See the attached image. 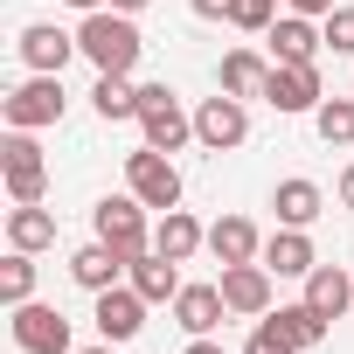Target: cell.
<instances>
[{"mask_svg":"<svg viewBox=\"0 0 354 354\" xmlns=\"http://www.w3.org/2000/svg\"><path fill=\"white\" fill-rule=\"evenodd\" d=\"M77 49L91 56V70L97 77H132V63H139V28H132V15H118V8H97V15H84V28H77Z\"/></svg>","mask_w":354,"mask_h":354,"instance_id":"cell-1","label":"cell"},{"mask_svg":"<svg viewBox=\"0 0 354 354\" xmlns=\"http://www.w3.org/2000/svg\"><path fill=\"white\" fill-rule=\"evenodd\" d=\"M91 223H97V243H111L118 257H125V271L153 250V230H146V202L125 188V195H104L97 209H91Z\"/></svg>","mask_w":354,"mask_h":354,"instance_id":"cell-2","label":"cell"},{"mask_svg":"<svg viewBox=\"0 0 354 354\" xmlns=\"http://www.w3.org/2000/svg\"><path fill=\"white\" fill-rule=\"evenodd\" d=\"M139 132H146V146H160V153H181V146L195 139V118L181 111V97H174L167 84H139Z\"/></svg>","mask_w":354,"mask_h":354,"instance_id":"cell-3","label":"cell"},{"mask_svg":"<svg viewBox=\"0 0 354 354\" xmlns=\"http://www.w3.org/2000/svg\"><path fill=\"white\" fill-rule=\"evenodd\" d=\"M125 188L146 209H181V167H174L160 146H139V153H125Z\"/></svg>","mask_w":354,"mask_h":354,"instance_id":"cell-4","label":"cell"},{"mask_svg":"<svg viewBox=\"0 0 354 354\" xmlns=\"http://www.w3.org/2000/svg\"><path fill=\"white\" fill-rule=\"evenodd\" d=\"M0 167H8V195H15V202H42V195H49V167H42L35 132L8 125V139H0Z\"/></svg>","mask_w":354,"mask_h":354,"instance_id":"cell-5","label":"cell"},{"mask_svg":"<svg viewBox=\"0 0 354 354\" xmlns=\"http://www.w3.org/2000/svg\"><path fill=\"white\" fill-rule=\"evenodd\" d=\"M63 104H70V97H63V77H42V70H35V77L8 97V125L42 132V125H56V118H63Z\"/></svg>","mask_w":354,"mask_h":354,"instance_id":"cell-6","label":"cell"},{"mask_svg":"<svg viewBox=\"0 0 354 354\" xmlns=\"http://www.w3.org/2000/svg\"><path fill=\"white\" fill-rule=\"evenodd\" d=\"M195 139L209 146V153H230V146H243L250 139V111H243V97H202V111H195Z\"/></svg>","mask_w":354,"mask_h":354,"instance_id":"cell-7","label":"cell"},{"mask_svg":"<svg viewBox=\"0 0 354 354\" xmlns=\"http://www.w3.org/2000/svg\"><path fill=\"white\" fill-rule=\"evenodd\" d=\"M15 347L21 354H70V319L56 306H15Z\"/></svg>","mask_w":354,"mask_h":354,"instance_id":"cell-8","label":"cell"},{"mask_svg":"<svg viewBox=\"0 0 354 354\" xmlns=\"http://www.w3.org/2000/svg\"><path fill=\"white\" fill-rule=\"evenodd\" d=\"M223 306L236 313V319H264L271 313V271L264 264H223Z\"/></svg>","mask_w":354,"mask_h":354,"instance_id":"cell-9","label":"cell"},{"mask_svg":"<svg viewBox=\"0 0 354 354\" xmlns=\"http://www.w3.org/2000/svg\"><path fill=\"white\" fill-rule=\"evenodd\" d=\"M264 104L271 111H319V70L313 63H271Z\"/></svg>","mask_w":354,"mask_h":354,"instance_id":"cell-10","label":"cell"},{"mask_svg":"<svg viewBox=\"0 0 354 354\" xmlns=\"http://www.w3.org/2000/svg\"><path fill=\"white\" fill-rule=\"evenodd\" d=\"M70 56H84V49H77V35H63L56 21H28V28H21V63H28V70L63 77V63H70Z\"/></svg>","mask_w":354,"mask_h":354,"instance_id":"cell-11","label":"cell"},{"mask_svg":"<svg viewBox=\"0 0 354 354\" xmlns=\"http://www.w3.org/2000/svg\"><path fill=\"white\" fill-rule=\"evenodd\" d=\"M264 42H271V63H313L326 49V35L313 28V15H278L264 28Z\"/></svg>","mask_w":354,"mask_h":354,"instance_id":"cell-12","label":"cell"},{"mask_svg":"<svg viewBox=\"0 0 354 354\" xmlns=\"http://www.w3.org/2000/svg\"><path fill=\"white\" fill-rule=\"evenodd\" d=\"M174 319L188 326V340L216 333V326L230 319V306H223V285H181V292H174Z\"/></svg>","mask_w":354,"mask_h":354,"instance_id":"cell-13","label":"cell"},{"mask_svg":"<svg viewBox=\"0 0 354 354\" xmlns=\"http://www.w3.org/2000/svg\"><path fill=\"white\" fill-rule=\"evenodd\" d=\"M139 326H146V299H139L132 285L97 292V333H104V340H132Z\"/></svg>","mask_w":354,"mask_h":354,"instance_id":"cell-14","label":"cell"},{"mask_svg":"<svg viewBox=\"0 0 354 354\" xmlns=\"http://www.w3.org/2000/svg\"><path fill=\"white\" fill-rule=\"evenodd\" d=\"M306 306H313L319 319H340V313L354 306V271H340V264H313V271H306Z\"/></svg>","mask_w":354,"mask_h":354,"instance_id":"cell-15","label":"cell"},{"mask_svg":"<svg viewBox=\"0 0 354 354\" xmlns=\"http://www.w3.org/2000/svg\"><path fill=\"white\" fill-rule=\"evenodd\" d=\"M209 250H216V264H257V257H264V236H257L250 216H223V223L209 230Z\"/></svg>","mask_w":354,"mask_h":354,"instance_id":"cell-16","label":"cell"},{"mask_svg":"<svg viewBox=\"0 0 354 354\" xmlns=\"http://www.w3.org/2000/svg\"><path fill=\"white\" fill-rule=\"evenodd\" d=\"M313 264H319V257H313V236H306V230H285V223H278V230L264 236V271H278V278H306Z\"/></svg>","mask_w":354,"mask_h":354,"instance_id":"cell-17","label":"cell"},{"mask_svg":"<svg viewBox=\"0 0 354 354\" xmlns=\"http://www.w3.org/2000/svg\"><path fill=\"white\" fill-rule=\"evenodd\" d=\"M202 243H209V230H202V223H195L188 209H160V230H153V250H160V257L188 264V257H195Z\"/></svg>","mask_w":354,"mask_h":354,"instance_id":"cell-18","label":"cell"},{"mask_svg":"<svg viewBox=\"0 0 354 354\" xmlns=\"http://www.w3.org/2000/svg\"><path fill=\"white\" fill-rule=\"evenodd\" d=\"M118 271H125V257H118L111 243H84V250H70V278H77L84 292H111Z\"/></svg>","mask_w":354,"mask_h":354,"instance_id":"cell-19","label":"cell"},{"mask_svg":"<svg viewBox=\"0 0 354 354\" xmlns=\"http://www.w3.org/2000/svg\"><path fill=\"white\" fill-rule=\"evenodd\" d=\"M132 292H139L146 306H167L174 292H181V264H174V257H160V250H146V257L132 264Z\"/></svg>","mask_w":354,"mask_h":354,"instance_id":"cell-20","label":"cell"},{"mask_svg":"<svg viewBox=\"0 0 354 354\" xmlns=\"http://www.w3.org/2000/svg\"><path fill=\"white\" fill-rule=\"evenodd\" d=\"M319 181H278V195H271V209H278V223L285 230H313L319 223Z\"/></svg>","mask_w":354,"mask_h":354,"instance_id":"cell-21","label":"cell"},{"mask_svg":"<svg viewBox=\"0 0 354 354\" xmlns=\"http://www.w3.org/2000/svg\"><path fill=\"white\" fill-rule=\"evenodd\" d=\"M264 84H271V63L257 49H230L223 56V91L230 97H264Z\"/></svg>","mask_w":354,"mask_h":354,"instance_id":"cell-22","label":"cell"},{"mask_svg":"<svg viewBox=\"0 0 354 354\" xmlns=\"http://www.w3.org/2000/svg\"><path fill=\"white\" fill-rule=\"evenodd\" d=\"M8 243H15V250H49V243H56V216H49L42 202H15V216H8Z\"/></svg>","mask_w":354,"mask_h":354,"instance_id":"cell-23","label":"cell"},{"mask_svg":"<svg viewBox=\"0 0 354 354\" xmlns=\"http://www.w3.org/2000/svg\"><path fill=\"white\" fill-rule=\"evenodd\" d=\"M264 319H271V326H278V333H285L299 354H306V347H319V340H326V326H333V319H319L306 299H299V306H271Z\"/></svg>","mask_w":354,"mask_h":354,"instance_id":"cell-24","label":"cell"},{"mask_svg":"<svg viewBox=\"0 0 354 354\" xmlns=\"http://www.w3.org/2000/svg\"><path fill=\"white\" fill-rule=\"evenodd\" d=\"M91 104H97L104 125H111V118H139V84H125V77H97V84H91Z\"/></svg>","mask_w":354,"mask_h":354,"instance_id":"cell-25","label":"cell"},{"mask_svg":"<svg viewBox=\"0 0 354 354\" xmlns=\"http://www.w3.org/2000/svg\"><path fill=\"white\" fill-rule=\"evenodd\" d=\"M313 125H319L326 146H354V97H319Z\"/></svg>","mask_w":354,"mask_h":354,"instance_id":"cell-26","label":"cell"},{"mask_svg":"<svg viewBox=\"0 0 354 354\" xmlns=\"http://www.w3.org/2000/svg\"><path fill=\"white\" fill-rule=\"evenodd\" d=\"M0 299H8V306L35 299V250H15L8 264H0Z\"/></svg>","mask_w":354,"mask_h":354,"instance_id":"cell-27","label":"cell"},{"mask_svg":"<svg viewBox=\"0 0 354 354\" xmlns=\"http://www.w3.org/2000/svg\"><path fill=\"white\" fill-rule=\"evenodd\" d=\"M278 21V0H236L230 8V28H243V35H264Z\"/></svg>","mask_w":354,"mask_h":354,"instance_id":"cell-28","label":"cell"},{"mask_svg":"<svg viewBox=\"0 0 354 354\" xmlns=\"http://www.w3.org/2000/svg\"><path fill=\"white\" fill-rule=\"evenodd\" d=\"M319 35H326L333 56H354V8H333V15L319 21Z\"/></svg>","mask_w":354,"mask_h":354,"instance_id":"cell-29","label":"cell"},{"mask_svg":"<svg viewBox=\"0 0 354 354\" xmlns=\"http://www.w3.org/2000/svg\"><path fill=\"white\" fill-rule=\"evenodd\" d=\"M243 354H299V347H292L271 319H257V333H250V347H243Z\"/></svg>","mask_w":354,"mask_h":354,"instance_id":"cell-30","label":"cell"},{"mask_svg":"<svg viewBox=\"0 0 354 354\" xmlns=\"http://www.w3.org/2000/svg\"><path fill=\"white\" fill-rule=\"evenodd\" d=\"M188 8H195L202 21H230V8H236V0H188Z\"/></svg>","mask_w":354,"mask_h":354,"instance_id":"cell-31","label":"cell"},{"mask_svg":"<svg viewBox=\"0 0 354 354\" xmlns=\"http://www.w3.org/2000/svg\"><path fill=\"white\" fill-rule=\"evenodd\" d=\"M333 8H340V0H292V15H313V21H326Z\"/></svg>","mask_w":354,"mask_h":354,"instance_id":"cell-32","label":"cell"},{"mask_svg":"<svg viewBox=\"0 0 354 354\" xmlns=\"http://www.w3.org/2000/svg\"><path fill=\"white\" fill-rule=\"evenodd\" d=\"M333 195H340V209H354V167H347L340 181H333Z\"/></svg>","mask_w":354,"mask_h":354,"instance_id":"cell-33","label":"cell"},{"mask_svg":"<svg viewBox=\"0 0 354 354\" xmlns=\"http://www.w3.org/2000/svg\"><path fill=\"white\" fill-rule=\"evenodd\" d=\"M181 354H230V347H216V340H209V333H202V340H188V347H181Z\"/></svg>","mask_w":354,"mask_h":354,"instance_id":"cell-34","label":"cell"},{"mask_svg":"<svg viewBox=\"0 0 354 354\" xmlns=\"http://www.w3.org/2000/svg\"><path fill=\"white\" fill-rule=\"evenodd\" d=\"M111 8H118V15H139V8H153V0H111Z\"/></svg>","mask_w":354,"mask_h":354,"instance_id":"cell-35","label":"cell"},{"mask_svg":"<svg viewBox=\"0 0 354 354\" xmlns=\"http://www.w3.org/2000/svg\"><path fill=\"white\" fill-rule=\"evenodd\" d=\"M70 8H77V15H97V8H111V0H70Z\"/></svg>","mask_w":354,"mask_h":354,"instance_id":"cell-36","label":"cell"},{"mask_svg":"<svg viewBox=\"0 0 354 354\" xmlns=\"http://www.w3.org/2000/svg\"><path fill=\"white\" fill-rule=\"evenodd\" d=\"M91 354H118V340H104V347H91Z\"/></svg>","mask_w":354,"mask_h":354,"instance_id":"cell-37","label":"cell"}]
</instances>
